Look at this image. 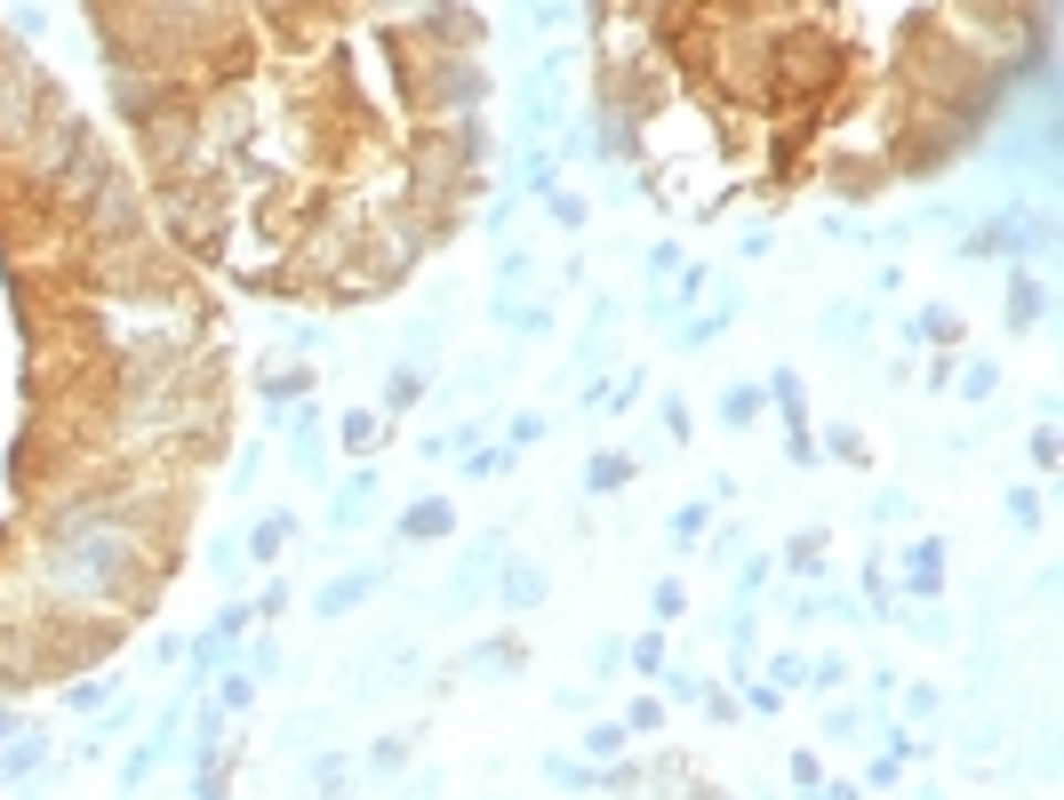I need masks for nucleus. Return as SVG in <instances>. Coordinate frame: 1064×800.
Masks as SVG:
<instances>
[{
  "label": "nucleus",
  "instance_id": "nucleus-1",
  "mask_svg": "<svg viewBox=\"0 0 1064 800\" xmlns=\"http://www.w3.org/2000/svg\"><path fill=\"white\" fill-rule=\"evenodd\" d=\"M440 528H449V505H417V513H408V537H440Z\"/></svg>",
  "mask_w": 1064,
  "mask_h": 800
}]
</instances>
